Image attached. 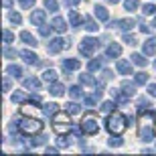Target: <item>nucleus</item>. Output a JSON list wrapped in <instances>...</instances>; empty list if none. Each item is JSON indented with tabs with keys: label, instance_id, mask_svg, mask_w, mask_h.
<instances>
[{
	"label": "nucleus",
	"instance_id": "obj_1",
	"mask_svg": "<svg viewBox=\"0 0 156 156\" xmlns=\"http://www.w3.org/2000/svg\"><path fill=\"white\" fill-rule=\"evenodd\" d=\"M138 136L144 142H152L156 136V114L146 108L138 112Z\"/></svg>",
	"mask_w": 156,
	"mask_h": 156
},
{
	"label": "nucleus",
	"instance_id": "obj_2",
	"mask_svg": "<svg viewBox=\"0 0 156 156\" xmlns=\"http://www.w3.org/2000/svg\"><path fill=\"white\" fill-rule=\"evenodd\" d=\"M105 128H108V132L110 134H118L120 136L122 132H126L128 128V118L122 114V112H112L110 116H108V120H105Z\"/></svg>",
	"mask_w": 156,
	"mask_h": 156
},
{
	"label": "nucleus",
	"instance_id": "obj_3",
	"mask_svg": "<svg viewBox=\"0 0 156 156\" xmlns=\"http://www.w3.org/2000/svg\"><path fill=\"white\" fill-rule=\"evenodd\" d=\"M98 116L93 114V112H87L85 116H83V120H81V128L79 132L85 134V136H95V134L99 132V124H98Z\"/></svg>",
	"mask_w": 156,
	"mask_h": 156
},
{
	"label": "nucleus",
	"instance_id": "obj_4",
	"mask_svg": "<svg viewBox=\"0 0 156 156\" xmlns=\"http://www.w3.org/2000/svg\"><path fill=\"white\" fill-rule=\"evenodd\" d=\"M53 130L57 134H65L71 130V118H69V112H57L53 116Z\"/></svg>",
	"mask_w": 156,
	"mask_h": 156
},
{
	"label": "nucleus",
	"instance_id": "obj_5",
	"mask_svg": "<svg viewBox=\"0 0 156 156\" xmlns=\"http://www.w3.org/2000/svg\"><path fill=\"white\" fill-rule=\"evenodd\" d=\"M18 128L23 130L24 134H29V136H35L43 130V122L39 118H23V120L18 122Z\"/></svg>",
	"mask_w": 156,
	"mask_h": 156
},
{
	"label": "nucleus",
	"instance_id": "obj_6",
	"mask_svg": "<svg viewBox=\"0 0 156 156\" xmlns=\"http://www.w3.org/2000/svg\"><path fill=\"white\" fill-rule=\"evenodd\" d=\"M99 47V41L98 39H93V37H85V39L81 41V45H79V53L83 55V57H91L93 51Z\"/></svg>",
	"mask_w": 156,
	"mask_h": 156
},
{
	"label": "nucleus",
	"instance_id": "obj_7",
	"mask_svg": "<svg viewBox=\"0 0 156 156\" xmlns=\"http://www.w3.org/2000/svg\"><path fill=\"white\" fill-rule=\"evenodd\" d=\"M65 47H69V43L67 41H63V39H53V41H49V45H47V51L51 53V55H57L61 49H65Z\"/></svg>",
	"mask_w": 156,
	"mask_h": 156
},
{
	"label": "nucleus",
	"instance_id": "obj_8",
	"mask_svg": "<svg viewBox=\"0 0 156 156\" xmlns=\"http://www.w3.org/2000/svg\"><path fill=\"white\" fill-rule=\"evenodd\" d=\"M116 69H118V73H122V75H132V63H128V61H124V59H118Z\"/></svg>",
	"mask_w": 156,
	"mask_h": 156
},
{
	"label": "nucleus",
	"instance_id": "obj_9",
	"mask_svg": "<svg viewBox=\"0 0 156 156\" xmlns=\"http://www.w3.org/2000/svg\"><path fill=\"white\" fill-rule=\"evenodd\" d=\"M142 51H144L146 57H152L156 53V37H150V39L144 43V47H142Z\"/></svg>",
	"mask_w": 156,
	"mask_h": 156
},
{
	"label": "nucleus",
	"instance_id": "obj_10",
	"mask_svg": "<svg viewBox=\"0 0 156 156\" xmlns=\"http://www.w3.org/2000/svg\"><path fill=\"white\" fill-rule=\"evenodd\" d=\"M112 27H118V29H122V30H130L132 27H136V20H134V18H124V20L112 23Z\"/></svg>",
	"mask_w": 156,
	"mask_h": 156
},
{
	"label": "nucleus",
	"instance_id": "obj_11",
	"mask_svg": "<svg viewBox=\"0 0 156 156\" xmlns=\"http://www.w3.org/2000/svg\"><path fill=\"white\" fill-rule=\"evenodd\" d=\"M45 10H33L30 14V23L35 24V27H41V24H45Z\"/></svg>",
	"mask_w": 156,
	"mask_h": 156
},
{
	"label": "nucleus",
	"instance_id": "obj_12",
	"mask_svg": "<svg viewBox=\"0 0 156 156\" xmlns=\"http://www.w3.org/2000/svg\"><path fill=\"white\" fill-rule=\"evenodd\" d=\"M93 14H95V16H98V20H110V12H108V8H105V6H95V8H93Z\"/></svg>",
	"mask_w": 156,
	"mask_h": 156
},
{
	"label": "nucleus",
	"instance_id": "obj_13",
	"mask_svg": "<svg viewBox=\"0 0 156 156\" xmlns=\"http://www.w3.org/2000/svg\"><path fill=\"white\" fill-rule=\"evenodd\" d=\"M79 67H81L79 59H65V61H63V69L65 71H77Z\"/></svg>",
	"mask_w": 156,
	"mask_h": 156
},
{
	"label": "nucleus",
	"instance_id": "obj_14",
	"mask_svg": "<svg viewBox=\"0 0 156 156\" xmlns=\"http://www.w3.org/2000/svg\"><path fill=\"white\" fill-rule=\"evenodd\" d=\"M79 81H81V85L98 87V79H95V77H91L89 73H81V75H79Z\"/></svg>",
	"mask_w": 156,
	"mask_h": 156
},
{
	"label": "nucleus",
	"instance_id": "obj_15",
	"mask_svg": "<svg viewBox=\"0 0 156 156\" xmlns=\"http://www.w3.org/2000/svg\"><path fill=\"white\" fill-rule=\"evenodd\" d=\"M20 57L24 59V63H29V65H39V57H37L33 51H20Z\"/></svg>",
	"mask_w": 156,
	"mask_h": 156
},
{
	"label": "nucleus",
	"instance_id": "obj_16",
	"mask_svg": "<svg viewBox=\"0 0 156 156\" xmlns=\"http://www.w3.org/2000/svg\"><path fill=\"white\" fill-rule=\"evenodd\" d=\"M20 41H23L24 45H29V47H37V45H39V43H37V39L30 35L29 30H23V33H20Z\"/></svg>",
	"mask_w": 156,
	"mask_h": 156
},
{
	"label": "nucleus",
	"instance_id": "obj_17",
	"mask_svg": "<svg viewBox=\"0 0 156 156\" xmlns=\"http://www.w3.org/2000/svg\"><path fill=\"white\" fill-rule=\"evenodd\" d=\"M105 55H108V57H114V59L120 57V55H122V47L118 45V43H112V45L105 49Z\"/></svg>",
	"mask_w": 156,
	"mask_h": 156
},
{
	"label": "nucleus",
	"instance_id": "obj_18",
	"mask_svg": "<svg viewBox=\"0 0 156 156\" xmlns=\"http://www.w3.org/2000/svg\"><path fill=\"white\" fill-rule=\"evenodd\" d=\"M51 24H53V29L57 30V33H65V30H67V23H65L61 16H55Z\"/></svg>",
	"mask_w": 156,
	"mask_h": 156
},
{
	"label": "nucleus",
	"instance_id": "obj_19",
	"mask_svg": "<svg viewBox=\"0 0 156 156\" xmlns=\"http://www.w3.org/2000/svg\"><path fill=\"white\" fill-rule=\"evenodd\" d=\"M134 83H136V81H134ZM134 83H130V81H124V83H122V91L126 93L128 98H134V95H136V85H134Z\"/></svg>",
	"mask_w": 156,
	"mask_h": 156
},
{
	"label": "nucleus",
	"instance_id": "obj_20",
	"mask_svg": "<svg viewBox=\"0 0 156 156\" xmlns=\"http://www.w3.org/2000/svg\"><path fill=\"white\" fill-rule=\"evenodd\" d=\"M24 87H27V89H35V91H39L41 89V81L37 79V77H27V79H24Z\"/></svg>",
	"mask_w": 156,
	"mask_h": 156
},
{
	"label": "nucleus",
	"instance_id": "obj_21",
	"mask_svg": "<svg viewBox=\"0 0 156 156\" xmlns=\"http://www.w3.org/2000/svg\"><path fill=\"white\" fill-rule=\"evenodd\" d=\"M6 73L12 75L14 79H18V77H23V67H18V65H8V67H6Z\"/></svg>",
	"mask_w": 156,
	"mask_h": 156
},
{
	"label": "nucleus",
	"instance_id": "obj_22",
	"mask_svg": "<svg viewBox=\"0 0 156 156\" xmlns=\"http://www.w3.org/2000/svg\"><path fill=\"white\" fill-rule=\"evenodd\" d=\"M99 99H101V91L98 89V91L93 93V95H87V98H85V105H89V108H91V105H95V104H98Z\"/></svg>",
	"mask_w": 156,
	"mask_h": 156
},
{
	"label": "nucleus",
	"instance_id": "obj_23",
	"mask_svg": "<svg viewBox=\"0 0 156 156\" xmlns=\"http://www.w3.org/2000/svg\"><path fill=\"white\" fill-rule=\"evenodd\" d=\"M49 91H51L55 98H59V95H63V93H65V87L61 85V83H57V81H55V83H51V89H49Z\"/></svg>",
	"mask_w": 156,
	"mask_h": 156
},
{
	"label": "nucleus",
	"instance_id": "obj_24",
	"mask_svg": "<svg viewBox=\"0 0 156 156\" xmlns=\"http://www.w3.org/2000/svg\"><path fill=\"white\" fill-rule=\"evenodd\" d=\"M43 79H45L47 83H55V81H57V71L55 69H47L45 73H43Z\"/></svg>",
	"mask_w": 156,
	"mask_h": 156
},
{
	"label": "nucleus",
	"instance_id": "obj_25",
	"mask_svg": "<svg viewBox=\"0 0 156 156\" xmlns=\"http://www.w3.org/2000/svg\"><path fill=\"white\" fill-rule=\"evenodd\" d=\"M110 93H112V98H116L120 104H126V101H128V95L124 91H120V89H112Z\"/></svg>",
	"mask_w": 156,
	"mask_h": 156
},
{
	"label": "nucleus",
	"instance_id": "obj_26",
	"mask_svg": "<svg viewBox=\"0 0 156 156\" xmlns=\"http://www.w3.org/2000/svg\"><path fill=\"white\" fill-rule=\"evenodd\" d=\"M134 81H136V85H146V81H148L146 71H138V73L134 75Z\"/></svg>",
	"mask_w": 156,
	"mask_h": 156
},
{
	"label": "nucleus",
	"instance_id": "obj_27",
	"mask_svg": "<svg viewBox=\"0 0 156 156\" xmlns=\"http://www.w3.org/2000/svg\"><path fill=\"white\" fill-rule=\"evenodd\" d=\"M69 23H71V27H79V24H81V16H79V12H77V10L69 12Z\"/></svg>",
	"mask_w": 156,
	"mask_h": 156
},
{
	"label": "nucleus",
	"instance_id": "obj_28",
	"mask_svg": "<svg viewBox=\"0 0 156 156\" xmlns=\"http://www.w3.org/2000/svg\"><path fill=\"white\" fill-rule=\"evenodd\" d=\"M65 112H69L71 116H77V114L81 112V108L75 104V101H71V104H65Z\"/></svg>",
	"mask_w": 156,
	"mask_h": 156
},
{
	"label": "nucleus",
	"instance_id": "obj_29",
	"mask_svg": "<svg viewBox=\"0 0 156 156\" xmlns=\"http://www.w3.org/2000/svg\"><path fill=\"white\" fill-rule=\"evenodd\" d=\"M130 59H132V63H134V65H138V67H144V65H146L144 55H140V53H134Z\"/></svg>",
	"mask_w": 156,
	"mask_h": 156
},
{
	"label": "nucleus",
	"instance_id": "obj_30",
	"mask_svg": "<svg viewBox=\"0 0 156 156\" xmlns=\"http://www.w3.org/2000/svg\"><path fill=\"white\" fill-rule=\"evenodd\" d=\"M98 29H99V27H98V23H95L93 18H89V16H87V18H85V30H89V33H95Z\"/></svg>",
	"mask_w": 156,
	"mask_h": 156
},
{
	"label": "nucleus",
	"instance_id": "obj_31",
	"mask_svg": "<svg viewBox=\"0 0 156 156\" xmlns=\"http://www.w3.org/2000/svg\"><path fill=\"white\" fill-rule=\"evenodd\" d=\"M69 95L73 99H81V98H83V91H81V87L73 85V87H69Z\"/></svg>",
	"mask_w": 156,
	"mask_h": 156
},
{
	"label": "nucleus",
	"instance_id": "obj_32",
	"mask_svg": "<svg viewBox=\"0 0 156 156\" xmlns=\"http://www.w3.org/2000/svg\"><path fill=\"white\" fill-rule=\"evenodd\" d=\"M30 98H27V93H23V91H16L14 93V95H12V101H14V104H24V101H29Z\"/></svg>",
	"mask_w": 156,
	"mask_h": 156
},
{
	"label": "nucleus",
	"instance_id": "obj_33",
	"mask_svg": "<svg viewBox=\"0 0 156 156\" xmlns=\"http://www.w3.org/2000/svg\"><path fill=\"white\" fill-rule=\"evenodd\" d=\"M142 14H146V16L156 14V6L154 4H144V6H142Z\"/></svg>",
	"mask_w": 156,
	"mask_h": 156
},
{
	"label": "nucleus",
	"instance_id": "obj_34",
	"mask_svg": "<svg viewBox=\"0 0 156 156\" xmlns=\"http://www.w3.org/2000/svg\"><path fill=\"white\" fill-rule=\"evenodd\" d=\"M87 67H89V71H99L101 69V59H91Z\"/></svg>",
	"mask_w": 156,
	"mask_h": 156
},
{
	"label": "nucleus",
	"instance_id": "obj_35",
	"mask_svg": "<svg viewBox=\"0 0 156 156\" xmlns=\"http://www.w3.org/2000/svg\"><path fill=\"white\" fill-rule=\"evenodd\" d=\"M114 108H116L114 101H104V104H101V112H104V114H112Z\"/></svg>",
	"mask_w": 156,
	"mask_h": 156
},
{
	"label": "nucleus",
	"instance_id": "obj_36",
	"mask_svg": "<svg viewBox=\"0 0 156 156\" xmlns=\"http://www.w3.org/2000/svg\"><path fill=\"white\" fill-rule=\"evenodd\" d=\"M124 8H126V10H136V8H138V0H124Z\"/></svg>",
	"mask_w": 156,
	"mask_h": 156
},
{
	"label": "nucleus",
	"instance_id": "obj_37",
	"mask_svg": "<svg viewBox=\"0 0 156 156\" xmlns=\"http://www.w3.org/2000/svg\"><path fill=\"white\" fill-rule=\"evenodd\" d=\"M45 8L49 12H55L59 8V4H57V0H45Z\"/></svg>",
	"mask_w": 156,
	"mask_h": 156
},
{
	"label": "nucleus",
	"instance_id": "obj_38",
	"mask_svg": "<svg viewBox=\"0 0 156 156\" xmlns=\"http://www.w3.org/2000/svg\"><path fill=\"white\" fill-rule=\"evenodd\" d=\"M57 108H59L57 104H47L45 105V114H47V116H49V114H51V116H55V114H57Z\"/></svg>",
	"mask_w": 156,
	"mask_h": 156
},
{
	"label": "nucleus",
	"instance_id": "obj_39",
	"mask_svg": "<svg viewBox=\"0 0 156 156\" xmlns=\"http://www.w3.org/2000/svg\"><path fill=\"white\" fill-rule=\"evenodd\" d=\"M124 142H122V138L118 136V134H112V138H110V146H122Z\"/></svg>",
	"mask_w": 156,
	"mask_h": 156
},
{
	"label": "nucleus",
	"instance_id": "obj_40",
	"mask_svg": "<svg viewBox=\"0 0 156 156\" xmlns=\"http://www.w3.org/2000/svg\"><path fill=\"white\" fill-rule=\"evenodd\" d=\"M8 18H10L14 24H20V23H23V16H20L18 12H10V14H8Z\"/></svg>",
	"mask_w": 156,
	"mask_h": 156
},
{
	"label": "nucleus",
	"instance_id": "obj_41",
	"mask_svg": "<svg viewBox=\"0 0 156 156\" xmlns=\"http://www.w3.org/2000/svg\"><path fill=\"white\" fill-rule=\"evenodd\" d=\"M71 140H73V138H67V136L61 134V138H59V146H61V148H67V146L71 144Z\"/></svg>",
	"mask_w": 156,
	"mask_h": 156
},
{
	"label": "nucleus",
	"instance_id": "obj_42",
	"mask_svg": "<svg viewBox=\"0 0 156 156\" xmlns=\"http://www.w3.org/2000/svg\"><path fill=\"white\" fill-rule=\"evenodd\" d=\"M124 43H128L130 47H132V45H136V37H134L132 33H126V35H124Z\"/></svg>",
	"mask_w": 156,
	"mask_h": 156
},
{
	"label": "nucleus",
	"instance_id": "obj_43",
	"mask_svg": "<svg viewBox=\"0 0 156 156\" xmlns=\"http://www.w3.org/2000/svg\"><path fill=\"white\" fill-rule=\"evenodd\" d=\"M51 27H53V24H51ZM51 27H45V24H41V27H39V33H41L43 37H49V35H51Z\"/></svg>",
	"mask_w": 156,
	"mask_h": 156
},
{
	"label": "nucleus",
	"instance_id": "obj_44",
	"mask_svg": "<svg viewBox=\"0 0 156 156\" xmlns=\"http://www.w3.org/2000/svg\"><path fill=\"white\" fill-rule=\"evenodd\" d=\"M16 55H20V53H16V51H12V49H8V47H4V57L6 59H12V57H16Z\"/></svg>",
	"mask_w": 156,
	"mask_h": 156
},
{
	"label": "nucleus",
	"instance_id": "obj_45",
	"mask_svg": "<svg viewBox=\"0 0 156 156\" xmlns=\"http://www.w3.org/2000/svg\"><path fill=\"white\" fill-rule=\"evenodd\" d=\"M2 37H4V43H6V45H8V43H12V41H14V35H12V33H10V30H8V29L4 30V35H2Z\"/></svg>",
	"mask_w": 156,
	"mask_h": 156
},
{
	"label": "nucleus",
	"instance_id": "obj_46",
	"mask_svg": "<svg viewBox=\"0 0 156 156\" xmlns=\"http://www.w3.org/2000/svg\"><path fill=\"white\" fill-rule=\"evenodd\" d=\"M2 87H4V91H10V79H8V75L2 77Z\"/></svg>",
	"mask_w": 156,
	"mask_h": 156
},
{
	"label": "nucleus",
	"instance_id": "obj_47",
	"mask_svg": "<svg viewBox=\"0 0 156 156\" xmlns=\"http://www.w3.org/2000/svg\"><path fill=\"white\" fill-rule=\"evenodd\" d=\"M18 2L23 8H33V4H35V0H18Z\"/></svg>",
	"mask_w": 156,
	"mask_h": 156
},
{
	"label": "nucleus",
	"instance_id": "obj_48",
	"mask_svg": "<svg viewBox=\"0 0 156 156\" xmlns=\"http://www.w3.org/2000/svg\"><path fill=\"white\" fill-rule=\"evenodd\" d=\"M112 75H114V73H112L110 69H105L104 73H101V81H110V79H112Z\"/></svg>",
	"mask_w": 156,
	"mask_h": 156
},
{
	"label": "nucleus",
	"instance_id": "obj_49",
	"mask_svg": "<svg viewBox=\"0 0 156 156\" xmlns=\"http://www.w3.org/2000/svg\"><path fill=\"white\" fill-rule=\"evenodd\" d=\"M148 93H150L152 98H156V83H150V85H148Z\"/></svg>",
	"mask_w": 156,
	"mask_h": 156
},
{
	"label": "nucleus",
	"instance_id": "obj_50",
	"mask_svg": "<svg viewBox=\"0 0 156 156\" xmlns=\"http://www.w3.org/2000/svg\"><path fill=\"white\" fill-rule=\"evenodd\" d=\"M140 30H142L144 35H148V33H150V27H148V24H140Z\"/></svg>",
	"mask_w": 156,
	"mask_h": 156
},
{
	"label": "nucleus",
	"instance_id": "obj_51",
	"mask_svg": "<svg viewBox=\"0 0 156 156\" xmlns=\"http://www.w3.org/2000/svg\"><path fill=\"white\" fill-rule=\"evenodd\" d=\"M65 2H67V6H75V4H79L81 0H65Z\"/></svg>",
	"mask_w": 156,
	"mask_h": 156
},
{
	"label": "nucleus",
	"instance_id": "obj_52",
	"mask_svg": "<svg viewBox=\"0 0 156 156\" xmlns=\"http://www.w3.org/2000/svg\"><path fill=\"white\" fill-rule=\"evenodd\" d=\"M2 4H4V8H10L12 2H10V0H2Z\"/></svg>",
	"mask_w": 156,
	"mask_h": 156
},
{
	"label": "nucleus",
	"instance_id": "obj_53",
	"mask_svg": "<svg viewBox=\"0 0 156 156\" xmlns=\"http://www.w3.org/2000/svg\"><path fill=\"white\" fill-rule=\"evenodd\" d=\"M105 2H110V4H118L120 0H105Z\"/></svg>",
	"mask_w": 156,
	"mask_h": 156
},
{
	"label": "nucleus",
	"instance_id": "obj_54",
	"mask_svg": "<svg viewBox=\"0 0 156 156\" xmlns=\"http://www.w3.org/2000/svg\"><path fill=\"white\" fill-rule=\"evenodd\" d=\"M154 27H156V16H154Z\"/></svg>",
	"mask_w": 156,
	"mask_h": 156
},
{
	"label": "nucleus",
	"instance_id": "obj_55",
	"mask_svg": "<svg viewBox=\"0 0 156 156\" xmlns=\"http://www.w3.org/2000/svg\"><path fill=\"white\" fill-rule=\"evenodd\" d=\"M154 69H156V61H154Z\"/></svg>",
	"mask_w": 156,
	"mask_h": 156
}]
</instances>
